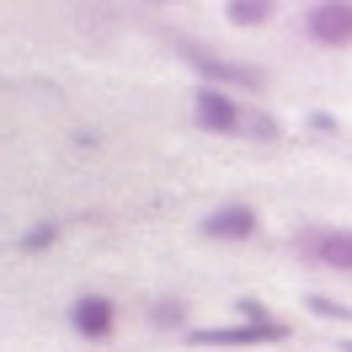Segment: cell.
Listing matches in <instances>:
<instances>
[{"label": "cell", "instance_id": "cell-4", "mask_svg": "<svg viewBox=\"0 0 352 352\" xmlns=\"http://www.w3.org/2000/svg\"><path fill=\"white\" fill-rule=\"evenodd\" d=\"M187 342L192 347H262V342H283V326H192Z\"/></svg>", "mask_w": 352, "mask_h": 352}, {"label": "cell", "instance_id": "cell-13", "mask_svg": "<svg viewBox=\"0 0 352 352\" xmlns=\"http://www.w3.org/2000/svg\"><path fill=\"white\" fill-rule=\"evenodd\" d=\"M150 320H155V326H182V320H187V309H182V305H155Z\"/></svg>", "mask_w": 352, "mask_h": 352}, {"label": "cell", "instance_id": "cell-7", "mask_svg": "<svg viewBox=\"0 0 352 352\" xmlns=\"http://www.w3.org/2000/svg\"><path fill=\"white\" fill-rule=\"evenodd\" d=\"M203 235H208V241H251V235H256V208L224 203V208H214V214L203 219Z\"/></svg>", "mask_w": 352, "mask_h": 352}, {"label": "cell", "instance_id": "cell-12", "mask_svg": "<svg viewBox=\"0 0 352 352\" xmlns=\"http://www.w3.org/2000/svg\"><path fill=\"white\" fill-rule=\"evenodd\" d=\"M241 326H278V320H272V315H267V305H256V299H241Z\"/></svg>", "mask_w": 352, "mask_h": 352}, {"label": "cell", "instance_id": "cell-2", "mask_svg": "<svg viewBox=\"0 0 352 352\" xmlns=\"http://www.w3.org/2000/svg\"><path fill=\"white\" fill-rule=\"evenodd\" d=\"M294 251L315 267L352 272V230H299V235H294Z\"/></svg>", "mask_w": 352, "mask_h": 352}, {"label": "cell", "instance_id": "cell-10", "mask_svg": "<svg viewBox=\"0 0 352 352\" xmlns=\"http://www.w3.org/2000/svg\"><path fill=\"white\" fill-rule=\"evenodd\" d=\"M305 309L320 315V320H352V305H336V299H326V294H309Z\"/></svg>", "mask_w": 352, "mask_h": 352}, {"label": "cell", "instance_id": "cell-8", "mask_svg": "<svg viewBox=\"0 0 352 352\" xmlns=\"http://www.w3.org/2000/svg\"><path fill=\"white\" fill-rule=\"evenodd\" d=\"M272 11H278V6H267V0H230V6H224L230 27H262Z\"/></svg>", "mask_w": 352, "mask_h": 352}, {"label": "cell", "instance_id": "cell-6", "mask_svg": "<svg viewBox=\"0 0 352 352\" xmlns=\"http://www.w3.org/2000/svg\"><path fill=\"white\" fill-rule=\"evenodd\" d=\"M305 32H309V43H320V48H347L352 43V6H309V16H305Z\"/></svg>", "mask_w": 352, "mask_h": 352}, {"label": "cell", "instance_id": "cell-1", "mask_svg": "<svg viewBox=\"0 0 352 352\" xmlns=\"http://www.w3.org/2000/svg\"><path fill=\"white\" fill-rule=\"evenodd\" d=\"M176 48H182V59L198 69V75H208V86H245V91H256L267 80L262 69H251V65H230V59H219V54H208L203 43H192V38H171Z\"/></svg>", "mask_w": 352, "mask_h": 352}, {"label": "cell", "instance_id": "cell-9", "mask_svg": "<svg viewBox=\"0 0 352 352\" xmlns=\"http://www.w3.org/2000/svg\"><path fill=\"white\" fill-rule=\"evenodd\" d=\"M241 133H251V139H262V144H278V139H283V129H278V118H267V112H245Z\"/></svg>", "mask_w": 352, "mask_h": 352}, {"label": "cell", "instance_id": "cell-5", "mask_svg": "<svg viewBox=\"0 0 352 352\" xmlns=\"http://www.w3.org/2000/svg\"><path fill=\"white\" fill-rule=\"evenodd\" d=\"M69 326L80 331L86 342H107L112 326H118V305H112L107 294H80V299L69 305Z\"/></svg>", "mask_w": 352, "mask_h": 352}, {"label": "cell", "instance_id": "cell-3", "mask_svg": "<svg viewBox=\"0 0 352 352\" xmlns=\"http://www.w3.org/2000/svg\"><path fill=\"white\" fill-rule=\"evenodd\" d=\"M192 118H198V129H208V133H241V123H245L241 102L219 86H203L198 96H192Z\"/></svg>", "mask_w": 352, "mask_h": 352}, {"label": "cell", "instance_id": "cell-11", "mask_svg": "<svg viewBox=\"0 0 352 352\" xmlns=\"http://www.w3.org/2000/svg\"><path fill=\"white\" fill-rule=\"evenodd\" d=\"M59 241V224H38V230H27L22 235V251H43V245Z\"/></svg>", "mask_w": 352, "mask_h": 352}, {"label": "cell", "instance_id": "cell-14", "mask_svg": "<svg viewBox=\"0 0 352 352\" xmlns=\"http://www.w3.org/2000/svg\"><path fill=\"white\" fill-rule=\"evenodd\" d=\"M342 352H352V336H347V342H342Z\"/></svg>", "mask_w": 352, "mask_h": 352}]
</instances>
